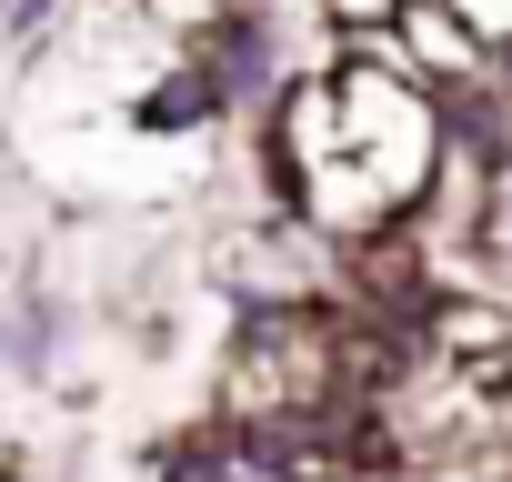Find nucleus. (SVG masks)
<instances>
[{"instance_id":"obj_1","label":"nucleus","mask_w":512,"mask_h":482,"mask_svg":"<svg viewBox=\"0 0 512 482\" xmlns=\"http://www.w3.org/2000/svg\"><path fill=\"white\" fill-rule=\"evenodd\" d=\"M442 141H452V101L422 91L402 61H362V51H332L322 71H302L262 121L272 201L342 252L372 231H402L432 201Z\"/></svg>"},{"instance_id":"obj_2","label":"nucleus","mask_w":512,"mask_h":482,"mask_svg":"<svg viewBox=\"0 0 512 482\" xmlns=\"http://www.w3.org/2000/svg\"><path fill=\"white\" fill-rule=\"evenodd\" d=\"M61 342H71V312H61L51 292H21L11 312H0V372L51 382V372H61Z\"/></svg>"},{"instance_id":"obj_3","label":"nucleus","mask_w":512,"mask_h":482,"mask_svg":"<svg viewBox=\"0 0 512 482\" xmlns=\"http://www.w3.org/2000/svg\"><path fill=\"white\" fill-rule=\"evenodd\" d=\"M312 21H332V41H362V31L402 21V0H312Z\"/></svg>"},{"instance_id":"obj_4","label":"nucleus","mask_w":512,"mask_h":482,"mask_svg":"<svg viewBox=\"0 0 512 482\" xmlns=\"http://www.w3.org/2000/svg\"><path fill=\"white\" fill-rule=\"evenodd\" d=\"M61 21V0H11V11H0V31H21V41H41Z\"/></svg>"},{"instance_id":"obj_5","label":"nucleus","mask_w":512,"mask_h":482,"mask_svg":"<svg viewBox=\"0 0 512 482\" xmlns=\"http://www.w3.org/2000/svg\"><path fill=\"white\" fill-rule=\"evenodd\" d=\"M0 262H11V252H0Z\"/></svg>"},{"instance_id":"obj_6","label":"nucleus","mask_w":512,"mask_h":482,"mask_svg":"<svg viewBox=\"0 0 512 482\" xmlns=\"http://www.w3.org/2000/svg\"><path fill=\"white\" fill-rule=\"evenodd\" d=\"M0 181H11V171H0Z\"/></svg>"}]
</instances>
